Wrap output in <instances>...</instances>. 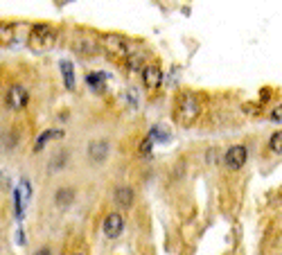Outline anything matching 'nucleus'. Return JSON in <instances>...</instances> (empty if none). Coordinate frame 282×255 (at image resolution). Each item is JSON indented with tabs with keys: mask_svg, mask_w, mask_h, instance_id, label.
<instances>
[{
	"mask_svg": "<svg viewBox=\"0 0 282 255\" xmlns=\"http://www.w3.org/2000/svg\"><path fill=\"white\" fill-rule=\"evenodd\" d=\"M61 70H64V77H66V88L72 91V88H75V70H72V64L70 61H64Z\"/></svg>",
	"mask_w": 282,
	"mask_h": 255,
	"instance_id": "11",
	"label": "nucleus"
},
{
	"mask_svg": "<svg viewBox=\"0 0 282 255\" xmlns=\"http://www.w3.org/2000/svg\"><path fill=\"white\" fill-rule=\"evenodd\" d=\"M104 45H106L111 52H116V54H127L129 52V43L124 39H116V36H108L106 41H104Z\"/></svg>",
	"mask_w": 282,
	"mask_h": 255,
	"instance_id": "9",
	"label": "nucleus"
},
{
	"mask_svg": "<svg viewBox=\"0 0 282 255\" xmlns=\"http://www.w3.org/2000/svg\"><path fill=\"white\" fill-rule=\"evenodd\" d=\"M75 255H83V253H75Z\"/></svg>",
	"mask_w": 282,
	"mask_h": 255,
	"instance_id": "18",
	"label": "nucleus"
},
{
	"mask_svg": "<svg viewBox=\"0 0 282 255\" xmlns=\"http://www.w3.org/2000/svg\"><path fill=\"white\" fill-rule=\"evenodd\" d=\"M246 158H248V152H246V147H244V145H235V147H231V149L226 152V165H228L231 169L244 167Z\"/></svg>",
	"mask_w": 282,
	"mask_h": 255,
	"instance_id": "4",
	"label": "nucleus"
},
{
	"mask_svg": "<svg viewBox=\"0 0 282 255\" xmlns=\"http://www.w3.org/2000/svg\"><path fill=\"white\" fill-rule=\"evenodd\" d=\"M122 231H124V219H122V215H118V212H111V215L104 219V233H106V237L116 239Z\"/></svg>",
	"mask_w": 282,
	"mask_h": 255,
	"instance_id": "5",
	"label": "nucleus"
},
{
	"mask_svg": "<svg viewBox=\"0 0 282 255\" xmlns=\"http://www.w3.org/2000/svg\"><path fill=\"white\" fill-rule=\"evenodd\" d=\"M143 81H145V86L154 91V88H158L160 81H163V72H160L158 66H145V70H143Z\"/></svg>",
	"mask_w": 282,
	"mask_h": 255,
	"instance_id": "6",
	"label": "nucleus"
},
{
	"mask_svg": "<svg viewBox=\"0 0 282 255\" xmlns=\"http://www.w3.org/2000/svg\"><path fill=\"white\" fill-rule=\"evenodd\" d=\"M88 156H91V160H95V163H100L108 156V143L106 140H93L91 145H88Z\"/></svg>",
	"mask_w": 282,
	"mask_h": 255,
	"instance_id": "7",
	"label": "nucleus"
},
{
	"mask_svg": "<svg viewBox=\"0 0 282 255\" xmlns=\"http://www.w3.org/2000/svg\"><path fill=\"white\" fill-rule=\"evenodd\" d=\"M271 118H273L275 122H282V104H278V106L273 108V113H271Z\"/></svg>",
	"mask_w": 282,
	"mask_h": 255,
	"instance_id": "15",
	"label": "nucleus"
},
{
	"mask_svg": "<svg viewBox=\"0 0 282 255\" xmlns=\"http://www.w3.org/2000/svg\"><path fill=\"white\" fill-rule=\"evenodd\" d=\"M64 133H66V131H61V129H50V131L41 133L39 140H36V145H34V152H41V149H43V145H45V143H50V140L64 138Z\"/></svg>",
	"mask_w": 282,
	"mask_h": 255,
	"instance_id": "8",
	"label": "nucleus"
},
{
	"mask_svg": "<svg viewBox=\"0 0 282 255\" xmlns=\"http://www.w3.org/2000/svg\"><path fill=\"white\" fill-rule=\"evenodd\" d=\"M30 100V95H27V91H25L20 84H14V86H9V91H7V106L9 108H14V111H20V108L27 104Z\"/></svg>",
	"mask_w": 282,
	"mask_h": 255,
	"instance_id": "2",
	"label": "nucleus"
},
{
	"mask_svg": "<svg viewBox=\"0 0 282 255\" xmlns=\"http://www.w3.org/2000/svg\"><path fill=\"white\" fill-rule=\"evenodd\" d=\"M269 147L273 149L275 154H282V131H275L273 136L269 140Z\"/></svg>",
	"mask_w": 282,
	"mask_h": 255,
	"instance_id": "14",
	"label": "nucleus"
},
{
	"mask_svg": "<svg viewBox=\"0 0 282 255\" xmlns=\"http://www.w3.org/2000/svg\"><path fill=\"white\" fill-rule=\"evenodd\" d=\"M149 149H151V138H147L143 143V149H140V154H149Z\"/></svg>",
	"mask_w": 282,
	"mask_h": 255,
	"instance_id": "16",
	"label": "nucleus"
},
{
	"mask_svg": "<svg viewBox=\"0 0 282 255\" xmlns=\"http://www.w3.org/2000/svg\"><path fill=\"white\" fill-rule=\"evenodd\" d=\"M72 199H75V190H70V187L57 192V204H59V206H70Z\"/></svg>",
	"mask_w": 282,
	"mask_h": 255,
	"instance_id": "12",
	"label": "nucleus"
},
{
	"mask_svg": "<svg viewBox=\"0 0 282 255\" xmlns=\"http://www.w3.org/2000/svg\"><path fill=\"white\" fill-rule=\"evenodd\" d=\"M116 204L120 208H129L133 204V190L131 187H118L116 190Z\"/></svg>",
	"mask_w": 282,
	"mask_h": 255,
	"instance_id": "10",
	"label": "nucleus"
},
{
	"mask_svg": "<svg viewBox=\"0 0 282 255\" xmlns=\"http://www.w3.org/2000/svg\"><path fill=\"white\" fill-rule=\"evenodd\" d=\"M34 255H52V251H50V248H39Z\"/></svg>",
	"mask_w": 282,
	"mask_h": 255,
	"instance_id": "17",
	"label": "nucleus"
},
{
	"mask_svg": "<svg viewBox=\"0 0 282 255\" xmlns=\"http://www.w3.org/2000/svg\"><path fill=\"white\" fill-rule=\"evenodd\" d=\"M196 116H199V102L192 93H183L179 97V104H176V120L181 124H190L194 122Z\"/></svg>",
	"mask_w": 282,
	"mask_h": 255,
	"instance_id": "1",
	"label": "nucleus"
},
{
	"mask_svg": "<svg viewBox=\"0 0 282 255\" xmlns=\"http://www.w3.org/2000/svg\"><path fill=\"white\" fill-rule=\"evenodd\" d=\"M86 81L95 88V91H102L104 88V75H100V72H91V75L86 77Z\"/></svg>",
	"mask_w": 282,
	"mask_h": 255,
	"instance_id": "13",
	"label": "nucleus"
},
{
	"mask_svg": "<svg viewBox=\"0 0 282 255\" xmlns=\"http://www.w3.org/2000/svg\"><path fill=\"white\" fill-rule=\"evenodd\" d=\"M30 41H32L34 48H48V45L54 41V34L48 25H34L32 34H30Z\"/></svg>",
	"mask_w": 282,
	"mask_h": 255,
	"instance_id": "3",
	"label": "nucleus"
}]
</instances>
